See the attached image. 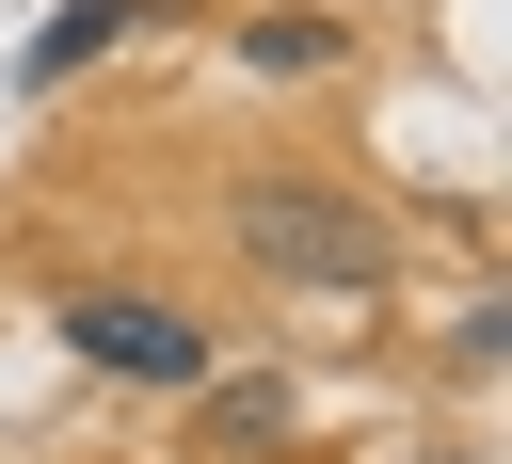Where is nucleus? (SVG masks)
<instances>
[{
  "label": "nucleus",
  "instance_id": "1",
  "mask_svg": "<svg viewBox=\"0 0 512 464\" xmlns=\"http://www.w3.org/2000/svg\"><path fill=\"white\" fill-rule=\"evenodd\" d=\"M224 256H240L256 288H320V304L400 288V224H384L368 192H336V176H240V192H224Z\"/></svg>",
  "mask_w": 512,
  "mask_h": 464
},
{
  "label": "nucleus",
  "instance_id": "2",
  "mask_svg": "<svg viewBox=\"0 0 512 464\" xmlns=\"http://www.w3.org/2000/svg\"><path fill=\"white\" fill-rule=\"evenodd\" d=\"M48 320H64V352H80V368H112V384H208V336H192L176 304H128V288H64Z\"/></svg>",
  "mask_w": 512,
  "mask_h": 464
},
{
  "label": "nucleus",
  "instance_id": "5",
  "mask_svg": "<svg viewBox=\"0 0 512 464\" xmlns=\"http://www.w3.org/2000/svg\"><path fill=\"white\" fill-rule=\"evenodd\" d=\"M336 48H352L336 16H240V64H256V80H320Z\"/></svg>",
  "mask_w": 512,
  "mask_h": 464
},
{
  "label": "nucleus",
  "instance_id": "3",
  "mask_svg": "<svg viewBox=\"0 0 512 464\" xmlns=\"http://www.w3.org/2000/svg\"><path fill=\"white\" fill-rule=\"evenodd\" d=\"M160 16H176V0H64V16L16 48V96H64L80 64H112V48H128V32H160Z\"/></svg>",
  "mask_w": 512,
  "mask_h": 464
},
{
  "label": "nucleus",
  "instance_id": "4",
  "mask_svg": "<svg viewBox=\"0 0 512 464\" xmlns=\"http://www.w3.org/2000/svg\"><path fill=\"white\" fill-rule=\"evenodd\" d=\"M208 448H224V464L288 448V384H272V368H224V384H208Z\"/></svg>",
  "mask_w": 512,
  "mask_h": 464
}]
</instances>
